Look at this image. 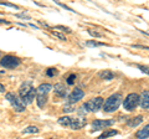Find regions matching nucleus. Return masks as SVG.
I'll return each mask as SVG.
<instances>
[{
    "label": "nucleus",
    "mask_w": 149,
    "mask_h": 139,
    "mask_svg": "<svg viewBox=\"0 0 149 139\" xmlns=\"http://www.w3.org/2000/svg\"><path fill=\"white\" fill-rule=\"evenodd\" d=\"M35 96H36V90L32 87L31 81L24 82L19 88V98L21 99V102L25 106L32 103V101L35 99Z\"/></svg>",
    "instance_id": "obj_1"
},
{
    "label": "nucleus",
    "mask_w": 149,
    "mask_h": 139,
    "mask_svg": "<svg viewBox=\"0 0 149 139\" xmlns=\"http://www.w3.org/2000/svg\"><path fill=\"white\" fill-rule=\"evenodd\" d=\"M120 103H122V96H120L119 93H114V95L109 96L108 98L104 101V103H103L102 107H103L104 112L112 113V112H114V111L118 109Z\"/></svg>",
    "instance_id": "obj_2"
},
{
    "label": "nucleus",
    "mask_w": 149,
    "mask_h": 139,
    "mask_svg": "<svg viewBox=\"0 0 149 139\" xmlns=\"http://www.w3.org/2000/svg\"><path fill=\"white\" fill-rule=\"evenodd\" d=\"M139 104V96L137 93H129L123 101V107L125 111L132 112L134 111Z\"/></svg>",
    "instance_id": "obj_3"
},
{
    "label": "nucleus",
    "mask_w": 149,
    "mask_h": 139,
    "mask_svg": "<svg viewBox=\"0 0 149 139\" xmlns=\"http://www.w3.org/2000/svg\"><path fill=\"white\" fill-rule=\"evenodd\" d=\"M20 63H21V60L19 57H16V56H11V55H6V56L1 57V60H0L1 67H5V68H9V70L16 68Z\"/></svg>",
    "instance_id": "obj_4"
},
{
    "label": "nucleus",
    "mask_w": 149,
    "mask_h": 139,
    "mask_svg": "<svg viewBox=\"0 0 149 139\" xmlns=\"http://www.w3.org/2000/svg\"><path fill=\"white\" fill-rule=\"evenodd\" d=\"M5 98L10 102L11 106H13V108L16 111V112H24L25 108H26V106L22 103L21 99L19 98V97L15 95V93H11V92H9V93L5 95Z\"/></svg>",
    "instance_id": "obj_5"
},
{
    "label": "nucleus",
    "mask_w": 149,
    "mask_h": 139,
    "mask_svg": "<svg viewBox=\"0 0 149 139\" xmlns=\"http://www.w3.org/2000/svg\"><path fill=\"white\" fill-rule=\"evenodd\" d=\"M103 98L102 97H96V98H92L88 102H86L83 104V108L86 109V112H97L102 106H103Z\"/></svg>",
    "instance_id": "obj_6"
},
{
    "label": "nucleus",
    "mask_w": 149,
    "mask_h": 139,
    "mask_svg": "<svg viewBox=\"0 0 149 139\" xmlns=\"http://www.w3.org/2000/svg\"><path fill=\"white\" fill-rule=\"evenodd\" d=\"M114 124L113 119H107V120H101V119H95L92 122V129L93 131H102L107 127H111Z\"/></svg>",
    "instance_id": "obj_7"
},
{
    "label": "nucleus",
    "mask_w": 149,
    "mask_h": 139,
    "mask_svg": "<svg viewBox=\"0 0 149 139\" xmlns=\"http://www.w3.org/2000/svg\"><path fill=\"white\" fill-rule=\"evenodd\" d=\"M83 97H85V92H83L82 90H80V88H74L71 92V95L68 96V103L73 104V103H76V102L81 101Z\"/></svg>",
    "instance_id": "obj_8"
},
{
    "label": "nucleus",
    "mask_w": 149,
    "mask_h": 139,
    "mask_svg": "<svg viewBox=\"0 0 149 139\" xmlns=\"http://www.w3.org/2000/svg\"><path fill=\"white\" fill-rule=\"evenodd\" d=\"M86 126V119L85 118H71V122H70V128L71 129H81Z\"/></svg>",
    "instance_id": "obj_9"
},
{
    "label": "nucleus",
    "mask_w": 149,
    "mask_h": 139,
    "mask_svg": "<svg viewBox=\"0 0 149 139\" xmlns=\"http://www.w3.org/2000/svg\"><path fill=\"white\" fill-rule=\"evenodd\" d=\"M139 104H141V107L143 109L149 108V91L142 92V95L139 96Z\"/></svg>",
    "instance_id": "obj_10"
},
{
    "label": "nucleus",
    "mask_w": 149,
    "mask_h": 139,
    "mask_svg": "<svg viewBox=\"0 0 149 139\" xmlns=\"http://www.w3.org/2000/svg\"><path fill=\"white\" fill-rule=\"evenodd\" d=\"M54 90H55L56 96L61 97V98H63V97L67 96V90H66V87H65L62 83H57V85H55Z\"/></svg>",
    "instance_id": "obj_11"
},
{
    "label": "nucleus",
    "mask_w": 149,
    "mask_h": 139,
    "mask_svg": "<svg viewBox=\"0 0 149 139\" xmlns=\"http://www.w3.org/2000/svg\"><path fill=\"white\" fill-rule=\"evenodd\" d=\"M52 90V86L50 83H42L36 88V95H47Z\"/></svg>",
    "instance_id": "obj_12"
},
{
    "label": "nucleus",
    "mask_w": 149,
    "mask_h": 139,
    "mask_svg": "<svg viewBox=\"0 0 149 139\" xmlns=\"http://www.w3.org/2000/svg\"><path fill=\"white\" fill-rule=\"evenodd\" d=\"M136 137H137V139H147V138H149V124L144 126L142 129H139V131L136 133Z\"/></svg>",
    "instance_id": "obj_13"
},
{
    "label": "nucleus",
    "mask_w": 149,
    "mask_h": 139,
    "mask_svg": "<svg viewBox=\"0 0 149 139\" xmlns=\"http://www.w3.org/2000/svg\"><path fill=\"white\" fill-rule=\"evenodd\" d=\"M46 102H47V95H36V103L39 108H45Z\"/></svg>",
    "instance_id": "obj_14"
},
{
    "label": "nucleus",
    "mask_w": 149,
    "mask_h": 139,
    "mask_svg": "<svg viewBox=\"0 0 149 139\" xmlns=\"http://www.w3.org/2000/svg\"><path fill=\"white\" fill-rule=\"evenodd\" d=\"M142 122H143V117H142V115H137L136 118H132L130 120H128L127 124H128V127H130V128H136Z\"/></svg>",
    "instance_id": "obj_15"
},
{
    "label": "nucleus",
    "mask_w": 149,
    "mask_h": 139,
    "mask_svg": "<svg viewBox=\"0 0 149 139\" xmlns=\"http://www.w3.org/2000/svg\"><path fill=\"white\" fill-rule=\"evenodd\" d=\"M101 78H103L104 81H111V80H113V72L109 71V70H104V71H101L100 72V75H98Z\"/></svg>",
    "instance_id": "obj_16"
},
{
    "label": "nucleus",
    "mask_w": 149,
    "mask_h": 139,
    "mask_svg": "<svg viewBox=\"0 0 149 139\" xmlns=\"http://www.w3.org/2000/svg\"><path fill=\"white\" fill-rule=\"evenodd\" d=\"M118 134V131H116V129H109V131H106L101 134L98 137V139H107L109 137H113V136H117Z\"/></svg>",
    "instance_id": "obj_17"
},
{
    "label": "nucleus",
    "mask_w": 149,
    "mask_h": 139,
    "mask_svg": "<svg viewBox=\"0 0 149 139\" xmlns=\"http://www.w3.org/2000/svg\"><path fill=\"white\" fill-rule=\"evenodd\" d=\"M58 124H61L62 127H70V122H71V117L68 115H65V117H60L57 119Z\"/></svg>",
    "instance_id": "obj_18"
},
{
    "label": "nucleus",
    "mask_w": 149,
    "mask_h": 139,
    "mask_svg": "<svg viewBox=\"0 0 149 139\" xmlns=\"http://www.w3.org/2000/svg\"><path fill=\"white\" fill-rule=\"evenodd\" d=\"M37 133H39V128L35 126H29L24 128V131H22V134H37Z\"/></svg>",
    "instance_id": "obj_19"
},
{
    "label": "nucleus",
    "mask_w": 149,
    "mask_h": 139,
    "mask_svg": "<svg viewBox=\"0 0 149 139\" xmlns=\"http://www.w3.org/2000/svg\"><path fill=\"white\" fill-rule=\"evenodd\" d=\"M104 45V42H97V41H87L86 42V46H88V47H101Z\"/></svg>",
    "instance_id": "obj_20"
},
{
    "label": "nucleus",
    "mask_w": 149,
    "mask_h": 139,
    "mask_svg": "<svg viewBox=\"0 0 149 139\" xmlns=\"http://www.w3.org/2000/svg\"><path fill=\"white\" fill-rule=\"evenodd\" d=\"M57 73H58V71H57V68H55V67H50V68L46 70V75L49 77H54V76L57 75Z\"/></svg>",
    "instance_id": "obj_21"
},
{
    "label": "nucleus",
    "mask_w": 149,
    "mask_h": 139,
    "mask_svg": "<svg viewBox=\"0 0 149 139\" xmlns=\"http://www.w3.org/2000/svg\"><path fill=\"white\" fill-rule=\"evenodd\" d=\"M87 31H88V34H90L91 36H93V38H102V36H103L102 32H98V31H96L93 29H88Z\"/></svg>",
    "instance_id": "obj_22"
},
{
    "label": "nucleus",
    "mask_w": 149,
    "mask_h": 139,
    "mask_svg": "<svg viewBox=\"0 0 149 139\" xmlns=\"http://www.w3.org/2000/svg\"><path fill=\"white\" fill-rule=\"evenodd\" d=\"M63 112H65V113H71V112H74V107H73V104L67 103V104L63 107Z\"/></svg>",
    "instance_id": "obj_23"
},
{
    "label": "nucleus",
    "mask_w": 149,
    "mask_h": 139,
    "mask_svg": "<svg viewBox=\"0 0 149 139\" xmlns=\"http://www.w3.org/2000/svg\"><path fill=\"white\" fill-rule=\"evenodd\" d=\"M51 34H52V36H55V38H57V39H60V40H62V41H67V40H66V38H65V35L60 34L58 31H52Z\"/></svg>",
    "instance_id": "obj_24"
},
{
    "label": "nucleus",
    "mask_w": 149,
    "mask_h": 139,
    "mask_svg": "<svg viewBox=\"0 0 149 139\" xmlns=\"http://www.w3.org/2000/svg\"><path fill=\"white\" fill-rule=\"evenodd\" d=\"M55 29H56V30H62V31H65V32H68V34H70V32H72L70 27L63 26V25H57V26H55Z\"/></svg>",
    "instance_id": "obj_25"
},
{
    "label": "nucleus",
    "mask_w": 149,
    "mask_h": 139,
    "mask_svg": "<svg viewBox=\"0 0 149 139\" xmlns=\"http://www.w3.org/2000/svg\"><path fill=\"white\" fill-rule=\"evenodd\" d=\"M67 85H73L74 83V81H76V75L74 73H72V75H70L68 77H67Z\"/></svg>",
    "instance_id": "obj_26"
},
{
    "label": "nucleus",
    "mask_w": 149,
    "mask_h": 139,
    "mask_svg": "<svg viewBox=\"0 0 149 139\" xmlns=\"http://www.w3.org/2000/svg\"><path fill=\"white\" fill-rule=\"evenodd\" d=\"M137 67L141 70L143 73H146V75H149V67H148V66H143V65H137Z\"/></svg>",
    "instance_id": "obj_27"
},
{
    "label": "nucleus",
    "mask_w": 149,
    "mask_h": 139,
    "mask_svg": "<svg viewBox=\"0 0 149 139\" xmlns=\"http://www.w3.org/2000/svg\"><path fill=\"white\" fill-rule=\"evenodd\" d=\"M0 5L9 6V8H13V9H19V6H17V5H15V4H10V3H3V1H0Z\"/></svg>",
    "instance_id": "obj_28"
},
{
    "label": "nucleus",
    "mask_w": 149,
    "mask_h": 139,
    "mask_svg": "<svg viewBox=\"0 0 149 139\" xmlns=\"http://www.w3.org/2000/svg\"><path fill=\"white\" fill-rule=\"evenodd\" d=\"M56 4H57V5H60V6H62L63 9H66V10H68V11H71V13H74V10H73V9L68 8L67 5H65V4H62V3H60V1H56Z\"/></svg>",
    "instance_id": "obj_29"
},
{
    "label": "nucleus",
    "mask_w": 149,
    "mask_h": 139,
    "mask_svg": "<svg viewBox=\"0 0 149 139\" xmlns=\"http://www.w3.org/2000/svg\"><path fill=\"white\" fill-rule=\"evenodd\" d=\"M133 49H142V50H149V46H143V45H132Z\"/></svg>",
    "instance_id": "obj_30"
},
{
    "label": "nucleus",
    "mask_w": 149,
    "mask_h": 139,
    "mask_svg": "<svg viewBox=\"0 0 149 139\" xmlns=\"http://www.w3.org/2000/svg\"><path fill=\"white\" fill-rule=\"evenodd\" d=\"M17 17H21V19H26V20H30L31 17L29 15H25V14H16Z\"/></svg>",
    "instance_id": "obj_31"
},
{
    "label": "nucleus",
    "mask_w": 149,
    "mask_h": 139,
    "mask_svg": "<svg viewBox=\"0 0 149 139\" xmlns=\"http://www.w3.org/2000/svg\"><path fill=\"white\" fill-rule=\"evenodd\" d=\"M0 92H1V93L3 92H5V86L1 85V83H0Z\"/></svg>",
    "instance_id": "obj_32"
},
{
    "label": "nucleus",
    "mask_w": 149,
    "mask_h": 139,
    "mask_svg": "<svg viewBox=\"0 0 149 139\" xmlns=\"http://www.w3.org/2000/svg\"><path fill=\"white\" fill-rule=\"evenodd\" d=\"M51 139H55V138H51Z\"/></svg>",
    "instance_id": "obj_33"
}]
</instances>
